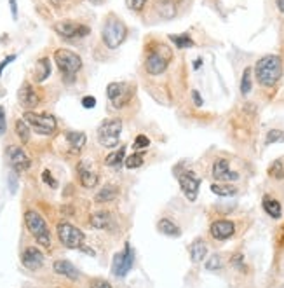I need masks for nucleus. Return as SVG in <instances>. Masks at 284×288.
Here are the masks:
<instances>
[{"label":"nucleus","instance_id":"40","mask_svg":"<svg viewBox=\"0 0 284 288\" xmlns=\"http://www.w3.org/2000/svg\"><path fill=\"white\" fill-rule=\"evenodd\" d=\"M42 180H44L47 185H51L52 189L58 187V182L54 180V178H52V175H51V171H49V169H45V171L42 173Z\"/></svg>","mask_w":284,"mask_h":288},{"label":"nucleus","instance_id":"26","mask_svg":"<svg viewBox=\"0 0 284 288\" xmlns=\"http://www.w3.org/2000/svg\"><path fill=\"white\" fill-rule=\"evenodd\" d=\"M157 229H159V232H162V234H166V236H169V238H176L181 234L178 225L175 224V222L169 220V218H162V220H159Z\"/></svg>","mask_w":284,"mask_h":288},{"label":"nucleus","instance_id":"45","mask_svg":"<svg viewBox=\"0 0 284 288\" xmlns=\"http://www.w3.org/2000/svg\"><path fill=\"white\" fill-rule=\"evenodd\" d=\"M91 288H112L110 287V283L108 281H103V280H96L94 283H92Z\"/></svg>","mask_w":284,"mask_h":288},{"label":"nucleus","instance_id":"34","mask_svg":"<svg viewBox=\"0 0 284 288\" xmlns=\"http://www.w3.org/2000/svg\"><path fill=\"white\" fill-rule=\"evenodd\" d=\"M268 175L272 176V178H277V180H281V178H284V164L281 159L274 161L272 164H270V168H268Z\"/></svg>","mask_w":284,"mask_h":288},{"label":"nucleus","instance_id":"12","mask_svg":"<svg viewBox=\"0 0 284 288\" xmlns=\"http://www.w3.org/2000/svg\"><path fill=\"white\" fill-rule=\"evenodd\" d=\"M54 32L63 39H80L91 33L89 26L80 23H73V21H60L54 24Z\"/></svg>","mask_w":284,"mask_h":288},{"label":"nucleus","instance_id":"33","mask_svg":"<svg viewBox=\"0 0 284 288\" xmlns=\"http://www.w3.org/2000/svg\"><path fill=\"white\" fill-rule=\"evenodd\" d=\"M272 144H284V131H281V129H270L267 133L265 145H272Z\"/></svg>","mask_w":284,"mask_h":288},{"label":"nucleus","instance_id":"21","mask_svg":"<svg viewBox=\"0 0 284 288\" xmlns=\"http://www.w3.org/2000/svg\"><path fill=\"white\" fill-rule=\"evenodd\" d=\"M262 204H263V210L267 212V215H270L272 218H279V216L283 215V208H281V203L277 199H274V197L263 196V201H262Z\"/></svg>","mask_w":284,"mask_h":288},{"label":"nucleus","instance_id":"48","mask_svg":"<svg viewBox=\"0 0 284 288\" xmlns=\"http://www.w3.org/2000/svg\"><path fill=\"white\" fill-rule=\"evenodd\" d=\"M200 65H202V60H200V58H197L196 63H194V68H196V70H197V68H199Z\"/></svg>","mask_w":284,"mask_h":288},{"label":"nucleus","instance_id":"1","mask_svg":"<svg viewBox=\"0 0 284 288\" xmlns=\"http://www.w3.org/2000/svg\"><path fill=\"white\" fill-rule=\"evenodd\" d=\"M256 80L265 88H274L283 75V61L277 54H267L260 58L255 65Z\"/></svg>","mask_w":284,"mask_h":288},{"label":"nucleus","instance_id":"24","mask_svg":"<svg viewBox=\"0 0 284 288\" xmlns=\"http://www.w3.org/2000/svg\"><path fill=\"white\" fill-rule=\"evenodd\" d=\"M66 140H68V144H70V147L75 150V152H79L80 148L84 147L86 145V135L82 131H66Z\"/></svg>","mask_w":284,"mask_h":288},{"label":"nucleus","instance_id":"20","mask_svg":"<svg viewBox=\"0 0 284 288\" xmlns=\"http://www.w3.org/2000/svg\"><path fill=\"white\" fill-rule=\"evenodd\" d=\"M206 255H208V246L202 240H196L190 244V259H192L194 264L202 262Z\"/></svg>","mask_w":284,"mask_h":288},{"label":"nucleus","instance_id":"15","mask_svg":"<svg viewBox=\"0 0 284 288\" xmlns=\"http://www.w3.org/2000/svg\"><path fill=\"white\" fill-rule=\"evenodd\" d=\"M21 264L30 271H37L44 264V253L37 246H28V248H24L23 255H21Z\"/></svg>","mask_w":284,"mask_h":288},{"label":"nucleus","instance_id":"49","mask_svg":"<svg viewBox=\"0 0 284 288\" xmlns=\"http://www.w3.org/2000/svg\"><path fill=\"white\" fill-rule=\"evenodd\" d=\"M91 4H94V5H100V4H103V0H89Z\"/></svg>","mask_w":284,"mask_h":288},{"label":"nucleus","instance_id":"5","mask_svg":"<svg viewBox=\"0 0 284 288\" xmlns=\"http://www.w3.org/2000/svg\"><path fill=\"white\" fill-rule=\"evenodd\" d=\"M54 61H56L58 68L61 70L63 77L68 82H72L75 73L82 68V60H80L79 54H75L73 51H68V49H58L54 52Z\"/></svg>","mask_w":284,"mask_h":288},{"label":"nucleus","instance_id":"13","mask_svg":"<svg viewBox=\"0 0 284 288\" xmlns=\"http://www.w3.org/2000/svg\"><path fill=\"white\" fill-rule=\"evenodd\" d=\"M7 154H9V164H11V168L16 173H24L30 168L32 161H30V157L26 156V152L21 147L12 145V147H9Z\"/></svg>","mask_w":284,"mask_h":288},{"label":"nucleus","instance_id":"4","mask_svg":"<svg viewBox=\"0 0 284 288\" xmlns=\"http://www.w3.org/2000/svg\"><path fill=\"white\" fill-rule=\"evenodd\" d=\"M169 61H171V51L166 46H155L150 48V52L145 60V70L150 75H160L166 72Z\"/></svg>","mask_w":284,"mask_h":288},{"label":"nucleus","instance_id":"29","mask_svg":"<svg viewBox=\"0 0 284 288\" xmlns=\"http://www.w3.org/2000/svg\"><path fill=\"white\" fill-rule=\"evenodd\" d=\"M169 40H171L173 44L176 46L178 49H188V48H194V46H196L188 33H181V35H169Z\"/></svg>","mask_w":284,"mask_h":288},{"label":"nucleus","instance_id":"6","mask_svg":"<svg viewBox=\"0 0 284 288\" xmlns=\"http://www.w3.org/2000/svg\"><path fill=\"white\" fill-rule=\"evenodd\" d=\"M120 131H122V120L120 119L103 120L98 128V142L105 148H115L119 145Z\"/></svg>","mask_w":284,"mask_h":288},{"label":"nucleus","instance_id":"23","mask_svg":"<svg viewBox=\"0 0 284 288\" xmlns=\"http://www.w3.org/2000/svg\"><path fill=\"white\" fill-rule=\"evenodd\" d=\"M51 75V60L49 58H40L35 67V80L37 82H44Z\"/></svg>","mask_w":284,"mask_h":288},{"label":"nucleus","instance_id":"39","mask_svg":"<svg viewBox=\"0 0 284 288\" xmlns=\"http://www.w3.org/2000/svg\"><path fill=\"white\" fill-rule=\"evenodd\" d=\"M7 182H9V189H11V192H12V194H14V192L18 191V178H16V171L9 173Z\"/></svg>","mask_w":284,"mask_h":288},{"label":"nucleus","instance_id":"35","mask_svg":"<svg viewBox=\"0 0 284 288\" xmlns=\"http://www.w3.org/2000/svg\"><path fill=\"white\" fill-rule=\"evenodd\" d=\"M124 164L128 169H134V168H140L141 164H143V154H132V156L126 157Z\"/></svg>","mask_w":284,"mask_h":288},{"label":"nucleus","instance_id":"36","mask_svg":"<svg viewBox=\"0 0 284 288\" xmlns=\"http://www.w3.org/2000/svg\"><path fill=\"white\" fill-rule=\"evenodd\" d=\"M126 5H128L129 11L140 12V11H143V7L147 5V0H126Z\"/></svg>","mask_w":284,"mask_h":288},{"label":"nucleus","instance_id":"9","mask_svg":"<svg viewBox=\"0 0 284 288\" xmlns=\"http://www.w3.org/2000/svg\"><path fill=\"white\" fill-rule=\"evenodd\" d=\"M134 95V86L129 82H110L107 86V96L113 107H124L131 101Z\"/></svg>","mask_w":284,"mask_h":288},{"label":"nucleus","instance_id":"44","mask_svg":"<svg viewBox=\"0 0 284 288\" xmlns=\"http://www.w3.org/2000/svg\"><path fill=\"white\" fill-rule=\"evenodd\" d=\"M192 98H194V103H196V107H202V98H200V95H199V91L197 89H194L192 91Z\"/></svg>","mask_w":284,"mask_h":288},{"label":"nucleus","instance_id":"46","mask_svg":"<svg viewBox=\"0 0 284 288\" xmlns=\"http://www.w3.org/2000/svg\"><path fill=\"white\" fill-rule=\"evenodd\" d=\"M9 5H11L12 18H14V20H18V4H16V0H9Z\"/></svg>","mask_w":284,"mask_h":288},{"label":"nucleus","instance_id":"7","mask_svg":"<svg viewBox=\"0 0 284 288\" xmlns=\"http://www.w3.org/2000/svg\"><path fill=\"white\" fill-rule=\"evenodd\" d=\"M23 120L35 133L44 135V136L52 135L58 128L56 119H54L52 116H49V114H35V112H32V110H26L23 116Z\"/></svg>","mask_w":284,"mask_h":288},{"label":"nucleus","instance_id":"43","mask_svg":"<svg viewBox=\"0 0 284 288\" xmlns=\"http://www.w3.org/2000/svg\"><path fill=\"white\" fill-rule=\"evenodd\" d=\"M14 60H16V54H11V56H7L2 63H0V75H2V72H4V68L7 67L9 63H12Z\"/></svg>","mask_w":284,"mask_h":288},{"label":"nucleus","instance_id":"27","mask_svg":"<svg viewBox=\"0 0 284 288\" xmlns=\"http://www.w3.org/2000/svg\"><path fill=\"white\" fill-rule=\"evenodd\" d=\"M211 192L213 194H216V196H221V197H232L237 194V187L228 185V184H213Z\"/></svg>","mask_w":284,"mask_h":288},{"label":"nucleus","instance_id":"18","mask_svg":"<svg viewBox=\"0 0 284 288\" xmlns=\"http://www.w3.org/2000/svg\"><path fill=\"white\" fill-rule=\"evenodd\" d=\"M79 180L80 184L84 185L86 189H91V187H96L98 184V175L92 171L91 168H87L84 163L79 164Z\"/></svg>","mask_w":284,"mask_h":288},{"label":"nucleus","instance_id":"31","mask_svg":"<svg viewBox=\"0 0 284 288\" xmlns=\"http://www.w3.org/2000/svg\"><path fill=\"white\" fill-rule=\"evenodd\" d=\"M124 156H126V147H120L119 150H115V152H112L110 156H107L105 164H107V166H120V163L124 161Z\"/></svg>","mask_w":284,"mask_h":288},{"label":"nucleus","instance_id":"30","mask_svg":"<svg viewBox=\"0 0 284 288\" xmlns=\"http://www.w3.org/2000/svg\"><path fill=\"white\" fill-rule=\"evenodd\" d=\"M253 72L251 68H244V72H242V79H240V93H242V96L249 95L251 93V88H253Z\"/></svg>","mask_w":284,"mask_h":288},{"label":"nucleus","instance_id":"22","mask_svg":"<svg viewBox=\"0 0 284 288\" xmlns=\"http://www.w3.org/2000/svg\"><path fill=\"white\" fill-rule=\"evenodd\" d=\"M157 11L162 18L171 20L176 16V4L175 0H157Z\"/></svg>","mask_w":284,"mask_h":288},{"label":"nucleus","instance_id":"38","mask_svg":"<svg viewBox=\"0 0 284 288\" xmlns=\"http://www.w3.org/2000/svg\"><path fill=\"white\" fill-rule=\"evenodd\" d=\"M134 147L136 148H147L150 147V138L145 135H138L136 138H134Z\"/></svg>","mask_w":284,"mask_h":288},{"label":"nucleus","instance_id":"14","mask_svg":"<svg viewBox=\"0 0 284 288\" xmlns=\"http://www.w3.org/2000/svg\"><path fill=\"white\" fill-rule=\"evenodd\" d=\"M18 100H20V105L23 108L32 110V108H35L37 105H39L40 96H39V93L33 89V86L30 84V82H23L20 91H18Z\"/></svg>","mask_w":284,"mask_h":288},{"label":"nucleus","instance_id":"17","mask_svg":"<svg viewBox=\"0 0 284 288\" xmlns=\"http://www.w3.org/2000/svg\"><path fill=\"white\" fill-rule=\"evenodd\" d=\"M209 232H211V236L215 238L216 241H225V240H228V238L234 236L236 225H234V222H230V220H216L211 224Z\"/></svg>","mask_w":284,"mask_h":288},{"label":"nucleus","instance_id":"10","mask_svg":"<svg viewBox=\"0 0 284 288\" xmlns=\"http://www.w3.org/2000/svg\"><path fill=\"white\" fill-rule=\"evenodd\" d=\"M132 264H134V252H132L131 244L126 243L124 250L119 253H115L112 262V274L117 278H124L129 274V271L132 269Z\"/></svg>","mask_w":284,"mask_h":288},{"label":"nucleus","instance_id":"25","mask_svg":"<svg viewBox=\"0 0 284 288\" xmlns=\"http://www.w3.org/2000/svg\"><path fill=\"white\" fill-rule=\"evenodd\" d=\"M117 196H119V189H117L115 185H105V187L96 194L94 201H96V203H108V201L115 199Z\"/></svg>","mask_w":284,"mask_h":288},{"label":"nucleus","instance_id":"16","mask_svg":"<svg viewBox=\"0 0 284 288\" xmlns=\"http://www.w3.org/2000/svg\"><path fill=\"white\" fill-rule=\"evenodd\" d=\"M213 176L218 182H234L239 178V173L232 171L228 166V161L221 157V159H216L213 164Z\"/></svg>","mask_w":284,"mask_h":288},{"label":"nucleus","instance_id":"2","mask_svg":"<svg viewBox=\"0 0 284 288\" xmlns=\"http://www.w3.org/2000/svg\"><path fill=\"white\" fill-rule=\"evenodd\" d=\"M128 37V26L115 14H108L101 28V39L108 49H117Z\"/></svg>","mask_w":284,"mask_h":288},{"label":"nucleus","instance_id":"37","mask_svg":"<svg viewBox=\"0 0 284 288\" xmlns=\"http://www.w3.org/2000/svg\"><path fill=\"white\" fill-rule=\"evenodd\" d=\"M220 267H221V259H220V255H213V257H209V260L206 262V269H208V271H218Z\"/></svg>","mask_w":284,"mask_h":288},{"label":"nucleus","instance_id":"28","mask_svg":"<svg viewBox=\"0 0 284 288\" xmlns=\"http://www.w3.org/2000/svg\"><path fill=\"white\" fill-rule=\"evenodd\" d=\"M89 222H91V225L94 229H107L108 225H110V213L98 212V213H94V215H91Z\"/></svg>","mask_w":284,"mask_h":288},{"label":"nucleus","instance_id":"19","mask_svg":"<svg viewBox=\"0 0 284 288\" xmlns=\"http://www.w3.org/2000/svg\"><path fill=\"white\" fill-rule=\"evenodd\" d=\"M52 267H54V271H56L58 274H61V276H66V278H70V280H77V278H79L77 267L72 262H68V260H56V262L52 264Z\"/></svg>","mask_w":284,"mask_h":288},{"label":"nucleus","instance_id":"42","mask_svg":"<svg viewBox=\"0 0 284 288\" xmlns=\"http://www.w3.org/2000/svg\"><path fill=\"white\" fill-rule=\"evenodd\" d=\"M5 128H7V124H5V110L4 107H0V135H4Z\"/></svg>","mask_w":284,"mask_h":288},{"label":"nucleus","instance_id":"32","mask_svg":"<svg viewBox=\"0 0 284 288\" xmlns=\"http://www.w3.org/2000/svg\"><path fill=\"white\" fill-rule=\"evenodd\" d=\"M16 135L20 136L21 144H28L30 142V126L24 120H16Z\"/></svg>","mask_w":284,"mask_h":288},{"label":"nucleus","instance_id":"8","mask_svg":"<svg viewBox=\"0 0 284 288\" xmlns=\"http://www.w3.org/2000/svg\"><path fill=\"white\" fill-rule=\"evenodd\" d=\"M56 231L63 246L72 250L82 248V244H84V232L80 231V229H77L75 225L68 224V222H60Z\"/></svg>","mask_w":284,"mask_h":288},{"label":"nucleus","instance_id":"3","mask_svg":"<svg viewBox=\"0 0 284 288\" xmlns=\"http://www.w3.org/2000/svg\"><path fill=\"white\" fill-rule=\"evenodd\" d=\"M24 224H26V229L30 231L33 238L37 240V243L44 248H51V232H49V227L45 224V220L42 218V215L33 210H28L24 213Z\"/></svg>","mask_w":284,"mask_h":288},{"label":"nucleus","instance_id":"41","mask_svg":"<svg viewBox=\"0 0 284 288\" xmlns=\"http://www.w3.org/2000/svg\"><path fill=\"white\" fill-rule=\"evenodd\" d=\"M82 107L94 108L96 107V98H94V96H84V98H82Z\"/></svg>","mask_w":284,"mask_h":288},{"label":"nucleus","instance_id":"11","mask_svg":"<svg viewBox=\"0 0 284 288\" xmlns=\"http://www.w3.org/2000/svg\"><path fill=\"white\" fill-rule=\"evenodd\" d=\"M178 184L181 187V192L185 194L188 201H196L199 196L200 178L194 175L192 171H180L178 173Z\"/></svg>","mask_w":284,"mask_h":288},{"label":"nucleus","instance_id":"47","mask_svg":"<svg viewBox=\"0 0 284 288\" xmlns=\"http://www.w3.org/2000/svg\"><path fill=\"white\" fill-rule=\"evenodd\" d=\"M276 4H277V9L281 12H284V0H276Z\"/></svg>","mask_w":284,"mask_h":288}]
</instances>
